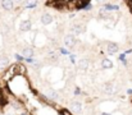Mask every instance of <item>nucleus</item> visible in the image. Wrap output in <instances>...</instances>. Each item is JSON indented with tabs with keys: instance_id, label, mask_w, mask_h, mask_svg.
Wrapping results in <instances>:
<instances>
[{
	"instance_id": "nucleus-1",
	"label": "nucleus",
	"mask_w": 132,
	"mask_h": 115,
	"mask_svg": "<svg viewBox=\"0 0 132 115\" xmlns=\"http://www.w3.org/2000/svg\"><path fill=\"white\" fill-rule=\"evenodd\" d=\"M31 27H32V23H31V21H30V19H24V21H22V22H21V26H19L21 31H23V32L30 31V30H31Z\"/></svg>"
},
{
	"instance_id": "nucleus-2",
	"label": "nucleus",
	"mask_w": 132,
	"mask_h": 115,
	"mask_svg": "<svg viewBox=\"0 0 132 115\" xmlns=\"http://www.w3.org/2000/svg\"><path fill=\"white\" fill-rule=\"evenodd\" d=\"M76 38L75 36H72V35H67L65 37H64V43H65V46H68V47H73L75 45H76Z\"/></svg>"
},
{
	"instance_id": "nucleus-3",
	"label": "nucleus",
	"mask_w": 132,
	"mask_h": 115,
	"mask_svg": "<svg viewBox=\"0 0 132 115\" xmlns=\"http://www.w3.org/2000/svg\"><path fill=\"white\" fill-rule=\"evenodd\" d=\"M106 51H108L109 54H116V52L118 51V45L114 43V42H108V45H106Z\"/></svg>"
},
{
	"instance_id": "nucleus-4",
	"label": "nucleus",
	"mask_w": 132,
	"mask_h": 115,
	"mask_svg": "<svg viewBox=\"0 0 132 115\" xmlns=\"http://www.w3.org/2000/svg\"><path fill=\"white\" fill-rule=\"evenodd\" d=\"M71 108H72V111H75V113H81V110H82V104H81L80 101H73L72 105H71Z\"/></svg>"
},
{
	"instance_id": "nucleus-5",
	"label": "nucleus",
	"mask_w": 132,
	"mask_h": 115,
	"mask_svg": "<svg viewBox=\"0 0 132 115\" xmlns=\"http://www.w3.org/2000/svg\"><path fill=\"white\" fill-rule=\"evenodd\" d=\"M88 65H90V61H88L87 59H81V60L78 61V68H80L81 70L88 69Z\"/></svg>"
},
{
	"instance_id": "nucleus-6",
	"label": "nucleus",
	"mask_w": 132,
	"mask_h": 115,
	"mask_svg": "<svg viewBox=\"0 0 132 115\" xmlns=\"http://www.w3.org/2000/svg\"><path fill=\"white\" fill-rule=\"evenodd\" d=\"M51 22H53V17L50 14H47V13L43 14V17H41V23L43 24H50Z\"/></svg>"
},
{
	"instance_id": "nucleus-7",
	"label": "nucleus",
	"mask_w": 132,
	"mask_h": 115,
	"mask_svg": "<svg viewBox=\"0 0 132 115\" xmlns=\"http://www.w3.org/2000/svg\"><path fill=\"white\" fill-rule=\"evenodd\" d=\"M46 95H47V97L49 99H51V100H56L58 97H59V95H58V92H55L54 90H47V92H46Z\"/></svg>"
},
{
	"instance_id": "nucleus-8",
	"label": "nucleus",
	"mask_w": 132,
	"mask_h": 115,
	"mask_svg": "<svg viewBox=\"0 0 132 115\" xmlns=\"http://www.w3.org/2000/svg\"><path fill=\"white\" fill-rule=\"evenodd\" d=\"M101 67H103L104 69H109V68L113 67V63H112V60H109V59H104V60L101 61Z\"/></svg>"
},
{
	"instance_id": "nucleus-9",
	"label": "nucleus",
	"mask_w": 132,
	"mask_h": 115,
	"mask_svg": "<svg viewBox=\"0 0 132 115\" xmlns=\"http://www.w3.org/2000/svg\"><path fill=\"white\" fill-rule=\"evenodd\" d=\"M1 5H3L4 9H6V10H12L14 3H13V1H1Z\"/></svg>"
},
{
	"instance_id": "nucleus-10",
	"label": "nucleus",
	"mask_w": 132,
	"mask_h": 115,
	"mask_svg": "<svg viewBox=\"0 0 132 115\" xmlns=\"http://www.w3.org/2000/svg\"><path fill=\"white\" fill-rule=\"evenodd\" d=\"M117 9H119L117 5H113V4H105L104 5V10H117Z\"/></svg>"
},
{
	"instance_id": "nucleus-11",
	"label": "nucleus",
	"mask_w": 132,
	"mask_h": 115,
	"mask_svg": "<svg viewBox=\"0 0 132 115\" xmlns=\"http://www.w3.org/2000/svg\"><path fill=\"white\" fill-rule=\"evenodd\" d=\"M105 91H106L108 93H114V86H113L112 83H106V84H105Z\"/></svg>"
},
{
	"instance_id": "nucleus-12",
	"label": "nucleus",
	"mask_w": 132,
	"mask_h": 115,
	"mask_svg": "<svg viewBox=\"0 0 132 115\" xmlns=\"http://www.w3.org/2000/svg\"><path fill=\"white\" fill-rule=\"evenodd\" d=\"M23 55H24V56H28V58H31V56L34 55V51H32V49H30V47H26V49L23 50Z\"/></svg>"
},
{
	"instance_id": "nucleus-13",
	"label": "nucleus",
	"mask_w": 132,
	"mask_h": 115,
	"mask_svg": "<svg viewBox=\"0 0 132 115\" xmlns=\"http://www.w3.org/2000/svg\"><path fill=\"white\" fill-rule=\"evenodd\" d=\"M24 5H26L27 8H34V6H36V5H37V3H36V1H26V3H24Z\"/></svg>"
},
{
	"instance_id": "nucleus-14",
	"label": "nucleus",
	"mask_w": 132,
	"mask_h": 115,
	"mask_svg": "<svg viewBox=\"0 0 132 115\" xmlns=\"http://www.w3.org/2000/svg\"><path fill=\"white\" fill-rule=\"evenodd\" d=\"M73 32H75L76 35L81 33V32H82V27H81V26H75V27H73Z\"/></svg>"
},
{
	"instance_id": "nucleus-15",
	"label": "nucleus",
	"mask_w": 132,
	"mask_h": 115,
	"mask_svg": "<svg viewBox=\"0 0 132 115\" xmlns=\"http://www.w3.org/2000/svg\"><path fill=\"white\" fill-rule=\"evenodd\" d=\"M6 64H8V58H3V59H0V68L5 67Z\"/></svg>"
},
{
	"instance_id": "nucleus-16",
	"label": "nucleus",
	"mask_w": 132,
	"mask_h": 115,
	"mask_svg": "<svg viewBox=\"0 0 132 115\" xmlns=\"http://www.w3.org/2000/svg\"><path fill=\"white\" fill-rule=\"evenodd\" d=\"M62 115H71V113H68L67 110H62Z\"/></svg>"
},
{
	"instance_id": "nucleus-17",
	"label": "nucleus",
	"mask_w": 132,
	"mask_h": 115,
	"mask_svg": "<svg viewBox=\"0 0 132 115\" xmlns=\"http://www.w3.org/2000/svg\"><path fill=\"white\" fill-rule=\"evenodd\" d=\"M75 93H76V95H80V93H81V91H80V88H76V91H75Z\"/></svg>"
}]
</instances>
